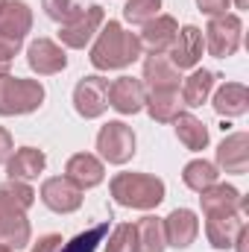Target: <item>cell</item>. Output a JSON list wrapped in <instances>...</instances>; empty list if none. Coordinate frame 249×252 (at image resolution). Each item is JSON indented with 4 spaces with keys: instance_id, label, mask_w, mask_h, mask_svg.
<instances>
[{
    "instance_id": "9",
    "label": "cell",
    "mask_w": 249,
    "mask_h": 252,
    "mask_svg": "<svg viewBox=\"0 0 249 252\" xmlns=\"http://www.w3.org/2000/svg\"><path fill=\"white\" fill-rule=\"evenodd\" d=\"M73 109L79 118L94 121L109 109V79L103 76H82L73 88Z\"/></svg>"
},
{
    "instance_id": "23",
    "label": "cell",
    "mask_w": 249,
    "mask_h": 252,
    "mask_svg": "<svg viewBox=\"0 0 249 252\" xmlns=\"http://www.w3.org/2000/svg\"><path fill=\"white\" fill-rule=\"evenodd\" d=\"M179 70L173 67V62L164 53H150L144 59V82L150 85V91L156 88H176L179 91Z\"/></svg>"
},
{
    "instance_id": "38",
    "label": "cell",
    "mask_w": 249,
    "mask_h": 252,
    "mask_svg": "<svg viewBox=\"0 0 249 252\" xmlns=\"http://www.w3.org/2000/svg\"><path fill=\"white\" fill-rule=\"evenodd\" d=\"M0 252H12V250H9V247H3V244H0Z\"/></svg>"
},
{
    "instance_id": "26",
    "label": "cell",
    "mask_w": 249,
    "mask_h": 252,
    "mask_svg": "<svg viewBox=\"0 0 249 252\" xmlns=\"http://www.w3.org/2000/svg\"><path fill=\"white\" fill-rule=\"evenodd\" d=\"M138 232V252H164L167 238H164V223L158 217H141L135 223Z\"/></svg>"
},
{
    "instance_id": "30",
    "label": "cell",
    "mask_w": 249,
    "mask_h": 252,
    "mask_svg": "<svg viewBox=\"0 0 249 252\" xmlns=\"http://www.w3.org/2000/svg\"><path fill=\"white\" fill-rule=\"evenodd\" d=\"M106 252H138V232H135V226L132 223H121L109 235Z\"/></svg>"
},
{
    "instance_id": "3",
    "label": "cell",
    "mask_w": 249,
    "mask_h": 252,
    "mask_svg": "<svg viewBox=\"0 0 249 252\" xmlns=\"http://www.w3.org/2000/svg\"><path fill=\"white\" fill-rule=\"evenodd\" d=\"M112 196L118 205L124 208H138V211H150L156 205L164 202V182L158 176H150V173H118L112 179Z\"/></svg>"
},
{
    "instance_id": "22",
    "label": "cell",
    "mask_w": 249,
    "mask_h": 252,
    "mask_svg": "<svg viewBox=\"0 0 249 252\" xmlns=\"http://www.w3.org/2000/svg\"><path fill=\"white\" fill-rule=\"evenodd\" d=\"M30 30H32V12H30V6L24 0H6L0 6V32L24 41Z\"/></svg>"
},
{
    "instance_id": "12",
    "label": "cell",
    "mask_w": 249,
    "mask_h": 252,
    "mask_svg": "<svg viewBox=\"0 0 249 252\" xmlns=\"http://www.w3.org/2000/svg\"><path fill=\"white\" fill-rule=\"evenodd\" d=\"M147 103V88L141 79L121 76L109 85V106L121 115H138Z\"/></svg>"
},
{
    "instance_id": "5",
    "label": "cell",
    "mask_w": 249,
    "mask_h": 252,
    "mask_svg": "<svg viewBox=\"0 0 249 252\" xmlns=\"http://www.w3.org/2000/svg\"><path fill=\"white\" fill-rule=\"evenodd\" d=\"M241 32H244V24L238 15H217L208 21L205 27V50L214 56V59H229L235 56V50L241 47Z\"/></svg>"
},
{
    "instance_id": "6",
    "label": "cell",
    "mask_w": 249,
    "mask_h": 252,
    "mask_svg": "<svg viewBox=\"0 0 249 252\" xmlns=\"http://www.w3.org/2000/svg\"><path fill=\"white\" fill-rule=\"evenodd\" d=\"M106 24V12L103 6H79L76 15H70L59 30V38H62L64 47H73V50H82L97 32L100 27Z\"/></svg>"
},
{
    "instance_id": "2",
    "label": "cell",
    "mask_w": 249,
    "mask_h": 252,
    "mask_svg": "<svg viewBox=\"0 0 249 252\" xmlns=\"http://www.w3.org/2000/svg\"><path fill=\"white\" fill-rule=\"evenodd\" d=\"M141 53H144L141 38L135 32H126L118 21H109V24H103L88 59L97 70H121L126 64L138 62Z\"/></svg>"
},
{
    "instance_id": "10",
    "label": "cell",
    "mask_w": 249,
    "mask_h": 252,
    "mask_svg": "<svg viewBox=\"0 0 249 252\" xmlns=\"http://www.w3.org/2000/svg\"><path fill=\"white\" fill-rule=\"evenodd\" d=\"M41 202L56 211V214H70L82 205V188L76 182H70L67 176H53V179H44L41 185Z\"/></svg>"
},
{
    "instance_id": "29",
    "label": "cell",
    "mask_w": 249,
    "mask_h": 252,
    "mask_svg": "<svg viewBox=\"0 0 249 252\" xmlns=\"http://www.w3.org/2000/svg\"><path fill=\"white\" fill-rule=\"evenodd\" d=\"M158 9H161V0H126L124 18L132 27H144L158 15Z\"/></svg>"
},
{
    "instance_id": "7",
    "label": "cell",
    "mask_w": 249,
    "mask_h": 252,
    "mask_svg": "<svg viewBox=\"0 0 249 252\" xmlns=\"http://www.w3.org/2000/svg\"><path fill=\"white\" fill-rule=\"evenodd\" d=\"M97 150L109 164H126L135 156V132L124 121H109L97 132Z\"/></svg>"
},
{
    "instance_id": "34",
    "label": "cell",
    "mask_w": 249,
    "mask_h": 252,
    "mask_svg": "<svg viewBox=\"0 0 249 252\" xmlns=\"http://www.w3.org/2000/svg\"><path fill=\"white\" fill-rule=\"evenodd\" d=\"M62 235H53V232H50V235H44V238H38V244H35V247H32V252H59L62 250Z\"/></svg>"
},
{
    "instance_id": "13",
    "label": "cell",
    "mask_w": 249,
    "mask_h": 252,
    "mask_svg": "<svg viewBox=\"0 0 249 252\" xmlns=\"http://www.w3.org/2000/svg\"><path fill=\"white\" fill-rule=\"evenodd\" d=\"M27 64L38 73V76H53L67 67V56L64 50L50 41V38H35L30 47H27Z\"/></svg>"
},
{
    "instance_id": "31",
    "label": "cell",
    "mask_w": 249,
    "mask_h": 252,
    "mask_svg": "<svg viewBox=\"0 0 249 252\" xmlns=\"http://www.w3.org/2000/svg\"><path fill=\"white\" fill-rule=\"evenodd\" d=\"M41 6H44L47 18H53V21H59V24H64L70 15L79 12V3H76V0H41Z\"/></svg>"
},
{
    "instance_id": "8",
    "label": "cell",
    "mask_w": 249,
    "mask_h": 252,
    "mask_svg": "<svg viewBox=\"0 0 249 252\" xmlns=\"http://www.w3.org/2000/svg\"><path fill=\"white\" fill-rule=\"evenodd\" d=\"M199 205L205 211V217H223V214H249V199L235 188V185H226V182H214L211 188L199 190Z\"/></svg>"
},
{
    "instance_id": "11",
    "label": "cell",
    "mask_w": 249,
    "mask_h": 252,
    "mask_svg": "<svg viewBox=\"0 0 249 252\" xmlns=\"http://www.w3.org/2000/svg\"><path fill=\"white\" fill-rule=\"evenodd\" d=\"M202 50H205V41H202V30L187 24L176 32V41L170 44V62L176 70H187V67H196V62L202 59Z\"/></svg>"
},
{
    "instance_id": "18",
    "label": "cell",
    "mask_w": 249,
    "mask_h": 252,
    "mask_svg": "<svg viewBox=\"0 0 249 252\" xmlns=\"http://www.w3.org/2000/svg\"><path fill=\"white\" fill-rule=\"evenodd\" d=\"M47 167V156L35 147H21L15 156H9V164H6V173L9 179H18V182H30L35 179L38 173H44Z\"/></svg>"
},
{
    "instance_id": "16",
    "label": "cell",
    "mask_w": 249,
    "mask_h": 252,
    "mask_svg": "<svg viewBox=\"0 0 249 252\" xmlns=\"http://www.w3.org/2000/svg\"><path fill=\"white\" fill-rule=\"evenodd\" d=\"M176 32H179L176 18H170V15H156L150 24H144V32H141L138 38H141V47H147L150 53H167L170 44L176 41Z\"/></svg>"
},
{
    "instance_id": "27",
    "label": "cell",
    "mask_w": 249,
    "mask_h": 252,
    "mask_svg": "<svg viewBox=\"0 0 249 252\" xmlns=\"http://www.w3.org/2000/svg\"><path fill=\"white\" fill-rule=\"evenodd\" d=\"M220 179V173H217V164H211V161H205V158H196V161H187L185 170H182V182H185L190 190H205L211 188L214 182Z\"/></svg>"
},
{
    "instance_id": "21",
    "label": "cell",
    "mask_w": 249,
    "mask_h": 252,
    "mask_svg": "<svg viewBox=\"0 0 249 252\" xmlns=\"http://www.w3.org/2000/svg\"><path fill=\"white\" fill-rule=\"evenodd\" d=\"M211 106L223 118H241V115H247V109H249L247 85H241V82H223L214 91V103Z\"/></svg>"
},
{
    "instance_id": "39",
    "label": "cell",
    "mask_w": 249,
    "mask_h": 252,
    "mask_svg": "<svg viewBox=\"0 0 249 252\" xmlns=\"http://www.w3.org/2000/svg\"><path fill=\"white\" fill-rule=\"evenodd\" d=\"M3 3H6V0H0V6H3Z\"/></svg>"
},
{
    "instance_id": "33",
    "label": "cell",
    "mask_w": 249,
    "mask_h": 252,
    "mask_svg": "<svg viewBox=\"0 0 249 252\" xmlns=\"http://www.w3.org/2000/svg\"><path fill=\"white\" fill-rule=\"evenodd\" d=\"M229 3H232V0H196V6H199V12H205L208 18H217V15H226V9H229Z\"/></svg>"
},
{
    "instance_id": "24",
    "label": "cell",
    "mask_w": 249,
    "mask_h": 252,
    "mask_svg": "<svg viewBox=\"0 0 249 252\" xmlns=\"http://www.w3.org/2000/svg\"><path fill=\"white\" fill-rule=\"evenodd\" d=\"M214 79H217V73H214V70H205V67L193 70L185 82H182V94H179V97H182V103H185V106H190V109L202 106V103L211 97Z\"/></svg>"
},
{
    "instance_id": "28",
    "label": "cell",
    "mask_w": 249,
    "mask_h": 252,
    "mask_svg": "<svg viewBox=\"0 0 249 252\" xmlns=\"http://www.w3.org/2000/svg\"><path fill=\"white\" fill-rule=\"evenodd\" d=\"M106 235H109V223H97L88 232H79L76 238H70L67 244H62L59 252H94L106 241Z\"/></svg>"
},
{
    "instance_id": "14",
    "label": "cell",
    "mask_w": 249,
    "mask_h": 252,
    "mask_svg": "<svg viewBox=\"0 0 249 252\" xmlns=\"http://www.w3.org/2000/svg\"><path fill=\"white\" fill-rule=\"evenodd\" d=\"M164 238H167V247H176V250H187L196 235H199V220L190 208H176L170 211L164 220Z\"/></svg>"
},
{
    "instance_id": "19",
    "label": "cell",
    "mask_w": 249,
    "mask_h": 252,
    "mask_svg": "<svg viewBox=\"0 0 249 252\" xmlns=\"http://www.w3.org/2000/svg\"><path fill=\"white\" fill-rule=\"evenodd\" d=\"M182 97L176 88H156V91H147V103L144 109L150 112V118L156 124H173V118L182 112Z\"/></svg>"
},
{
    "instance_id": "4",
    "label": "cell",
    "mask_w": 249,
    "mask_h": 252,
    "mask_svg": "<svg viewBox=\"0 0 249 252\" xmlns=\"http://www.w3.org/2000/svg\"><path fill=\"white\" fill-rule=\"evenodd\" d=\"M41 103H44V85L38 79H21V76L0 73V115L3 118L30 115L41 109Z\"/></svg>"
},
{
    "instance_id": "37",
    "label": "cell",
    "mask_w": 249,
    "mask_h": 252,
    "mask_svg": "<svg viewBox=\"0 0 249 252\" xmlns=\"http://www.w3.org/2000/svg\"><path fill=\"white\" fill-rule=\"evenodd\" d=\"M235 3H238V9H247L249 6V0H235Z\"/></svg>"
},
{
    "instance_id": "15",
    "label": "cell",
    "mask_w": 249,
    "mask_h": 252,
    "mask_svg": "<svg viewBox=\"0 0 249 252\" xmlns=\"http://www.w3.org/2000/svg\"><path fill=\"white\" fill-rule=\"evenodd\" d=\"M217 164L226 173L244 176L249 167V135L247 132H232L229 138H223V144L217 147Z\"/></svg>"
},
{
    "instance_id": "20",
    "label": "cell",
    "mask_w": 249,
    "mask_h": 252,
    "mask_svg": "<svg viewBox=\"0 0 249 252\" xmlns=\"http://www.w3.org/2000/svg\"><path fill=\"white\" fill-rule=\"evenodd\" d=\"M247 226V220L241 214H223V217H208L205 220V235H208V244L214 250H232L235 247V238L238 232Z\"/></svg>"
},
{
    "instance_id": "35",
    "label": "cell",
    "mask_w": 249,
    "mask_h": 252,
    "mask_svg": "<svg viewBox=\"0 0 249 252\" xmlns=\"http://www.w3.org/2000/svg\"><path fill=\"white\" fill-rule=\"evenodd\" d=\"M9 156H12V135L0 126V164L9 161Z\"/></svg>"
},
{
    "instance_id": "32",
    "label": "cell",
    "mask_w": 249,
    "mask_h": 252,
    "mask_svg": "<svg viewBox=\"0 0 249 252\" xmlns=\"http://www.w3.org/2000/svg\"><path fill=\"white\" fill-rule=\"evenodd\" d=\"M21 38H12V35H3L0 32V73H9V67L15 62V56L21 53Z\"/></svg>"
},
{
    "instance_id": "36",
    "label": "cell",
    "mask_w": 249,
    "mask_h": 252,
    "mask_svg": "<svg viewBox=\"0 0 249 252\" xmlns=\"http://www.w3.org/2000/svg\"><path fill=\"white\" fill-rule=\"evenodd\" d=\"M247 244H249V229L244 226V229L238 232V238H235V247H238V252H249Z\"/></svg>"
},
{
    "instance_id": "17",
    "label": "cell",
    "mask_w": 249,
    "mask_h": 252,
    "mask_svg": "<svg viewBox=\"0 0 249 252\" xmlns=\"http://www.w3.org/2000/svg\"><path fill=\"white\" fill-rule=\"evenodd\" d=\"M64 176H67L70 182H76L82 190L97 188V185L103 182V176H106V167H103V161H100L97 156H91V153H76V156L67 158Z\"/></svg>"
},
{
    "instance_id": "1",
    "label": "cell",
    "mask_w": 249,
    "mask_h": 252,
    "mask_svg": "<svg viewBox=\"0 0 249 252\" xmlns=\"http://www.w3.org/2000/svg\"><path fill=\"white\" fill-rule=\"evenodd\" d=\"M35 202V190L27 182L9 179L0 185V244L9 250H24L30 244V220L27 208Z\"/></svg>"
},
{
    "instance_id": "25",
    "label": "cell",
    "mask_w": 249,
    "mask_h": 252,
    "mask_svg": "<svg viewBox=\"0 0 249 252\" xmlns=\"http://www.w3.org/2000/svg\"><path fill=\"white\" fill-rule=\"evenodd\" d=\"M173 126H176V138L185 144L187 150H205L208 147V129L190 112H179L173 118Z\"/></svg>"
}]
</instances>
